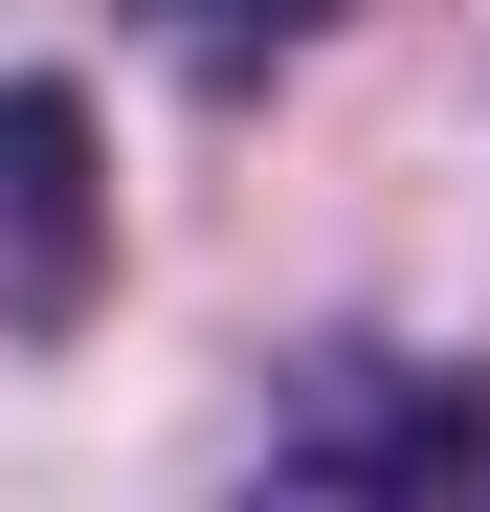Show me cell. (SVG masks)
<instances>
[{"mask_svg":"<svg viewBox=\"0 0 490 512\" xmlns=\"http://www.w3.org/2000/svg\"><path fill=\"white\" fill-rule=\"evenodd\" d=\"M112 290V156H90V90L0 67V334H67Z\"/></svg>","mask_w":490,"mask_h":512,"instance_id":"6da1fadb","label":"cell"},{"mask_svg":"<svg viewBox=\"0 0 490 512\" xmlns=\"http://www.w3.org/2000/svg\"><path fill=\"white\" fill-rule=\"evenodd\" d=\"M312 23H335V0H156V45H179L201 90H268V67H290Z\"/></svg>","mask_w":490,"mask_h":512,"instance_id":"7a4b0ae2","label":"cell"}]
</instances>
